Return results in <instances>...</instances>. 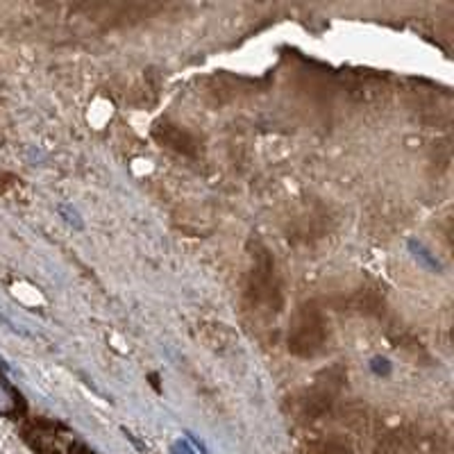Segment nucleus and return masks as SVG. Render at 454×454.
I'll return each instance as SVG.
<instances>
[{
    "mask_svg": "<svg viewBox=\"0 0 454 454\" xmlns=\"http://www.w3.org/2000/svg\"><path fill=\"white\" fill-rule=\"evenodd\" d=\"M16 409H19V395H16L10 384H5V380H0V413L12 416Z\"/></svg>",
    "mask_w": 454,
    "mask_h": 454,
    "instance_id": "obj_1",
    "label": "nucleus"
},
{
    "mask_svg": "<svg viewBox=\"0 0 454 454\" xmlns=\"http://www.w3.org/2000/svg\"><path fill=\"white\" fill-rule=\"evenodd\" d=\"M409 250H411V253H413V257L419 259V262L423 263V266H427L429 270H436V273H439V270H441V263H439V259H436V257H432V253H429V250H425V246H423V243H416V241H411V243H409Z\"/></svg>",
    "mask_w": 454,
    "mask_h": 454,
    "instance_id": "obj_2",
    "label": "nucleus"
},
{
    "mask_svg": "<svg viewBox=\"0 0 454 454\" xmlns=\"http://www.w3.org/2000/svg\"><path fill=\"white\" fill-rule=\"evenodd\" d=\"M371 368H372V372H375V375L387 377L388 372H391V364H388L387 359H382V356H375V359H372V364H371Z\"/></svg>",
    "mask_w": 454,
    "mask_h": 454,
    "instance_id": "obj_3",
    "label": "nucleus"
},
{
    "mask_svg": "<svg viewBox=\"0 0 454 454\" xmlns=\"http://www.w3.org/2000/svg\"><path fill=\"white\" fill-rule=\"evenodd\" d=\"M59 212L67 216V223H71V225H75V227H82V223H80V216H78V212H75V209H71V207H62Z\"/></svg>",
    "mask_w": 454,
    "mask_h": 454,
    "instance_id": "obj_4",
    "label": "nucleus"
},
{
    "mask_svg": "<svg viewBox=\"0 0 454 454\" xmlns=\"http://www.w3.org/2000/svg\"><path fill=\"white\" fill-rule=\"evenodd\" d=\"M173 452H176V454H196L192 450V445L186 443V441H177V443L173 445Z\"/></svg>",
    "mask_w": 454,
    "mask_h": 454,
    "instance_id": "obj_5",
    "label": "nucleus"
}]
</instances>
